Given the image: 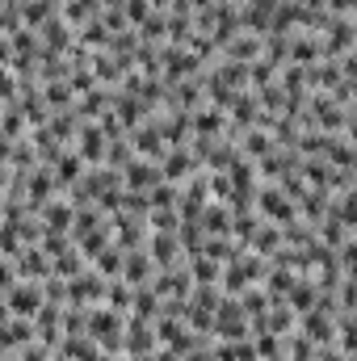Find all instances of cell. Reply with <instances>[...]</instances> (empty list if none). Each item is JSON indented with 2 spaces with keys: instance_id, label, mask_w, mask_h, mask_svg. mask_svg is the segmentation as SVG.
Instances as JSON below:
<instances>
[{
  "instance_id": "cell-1",
  "label": "cell",
  "mask_w": 357,
  "mask_h": 361,
  "mask_svg": "<svg viewBox=\"0 0 357 361\" xmlns=\"http://www.w3.org/2000/svg\"><path fill=\"white\" fill-rule=\"evenodd\" d=\"M253 210H261V214H265V223H273V227H286V223H294V219H298L294 202H290L277 185H261V189L253 193Z\"/></svg>"
},
{
  "instance_id": "cell-2",
  "label": "cell",
  "mask_w": 357,
  "mask_h": 361,
  "mask_svg": "<svg viewBox=\"0 0 357 361\" xmlns=\"http://www.w3.org/2000/svg\"><path fill=\"white\" fill-rule=\"evenodd\" d=\"M63 294H68V302H72V307L101 302V298H105V277L89 265V269H80L76 277H68V281H63Z\"/></svg>"
},
{
  "instance_id": "cell-3",
  "label": "cell",
  "mask_w": 357,
  "mask_h": 361,
  "mask_svg": "<svg viewBox=\"0 0 357 361\" xmlns=\"http://www.w3.org/2000/svg\"><path fill=\"white\" fill-rule=\"evenodd\" d=\"M42 302H47V298H42V286H38V281H17L13 290H4V307H8V315H17V319H34Z\"/></svg>"
},
{
  "instance_id": "cell-4",
  "label": "cell",
  "mask_w": 357,
  "mask_h": 361,
  "mask_svg": "<svg viewBox=\"0 0 357 361\" xmlns=\"http://www.w3.org/2000/svg\"><path fill=\"white\" fill-rule=\"evenodd\" d=\"M324 59V38L320 34H294L290 38V47H286V63H294V68H311V63H320Z\"/></svg>"
},
{
  "instance_id": "cell-5",
  "label": "cell",
  "mask_w": 357,
  "mask_h": 361,
  "mask_svg": "<svg viewBox=\"0 0 357 361\" xmlns=\"http://www.w3.org/2000/svg\"><path fill=\"white\" fill-rule=\"evenodd\" d=\"M160 180H164V177H160V164H152V160H139V156H135V160L122 169V185H126V189H135V193H152Z\"/></svg>"
},
{
  "instance_id": "cell-6",
  "label": "cell",
  "mask_w": 357,
  "mask_h": 361,
  "mask_svg": "<svg viewBox=\"0 0 357 361\" xmlns=\"http://www.w3.org/2000/svg\"><path fill=\"white\" fill-rule=\"evenodd\" d=\"M223 130H227V114H223V109L198 105V109L189 114V135H198V139H219Z\"/></svg>"
},
{
  "instance_id": "cell-7",
  "label": "cell",
  "mask_w": 357,
  "mask_h": 361,
  "mask_svg": "<svg viewBox=\"0 0 357 361\" xmlns=\"http://www.w3.org/2000/svg\"><path fill=\"white\" fill-rule=\"evenodd\" d=\"M143 252L152 257L156 269H173V265H177L181 244H177V235H169V231H152V235L143 240Z\"/></svg>"
},
{
  "instance_id": "cell-8",
  "label": "cell",
  "mask_w": 357,
  "mask_h": 361,
  "mask_svg": "<svg viewBox=\"0 0 357 361\" xmlns=\"http://www.w3.org/2000/svg\"><path fill=\"white\" fill-rule=\"evenodd\" d=\"M105 143H109V139H105V130H101L97 122H85V126H80V135H76V156H80L85 164L97 169V164L105 160Z\"/></svg>"
},
{
  "instance_id": "cell-9",
  "label": "cell",
  "mask_w": 357,
  "mask_h": 361,
  "mask_svg": "<svg viewBox=\"0 0 357 361\" xmlns=\"http://www.w3.org/2000/svg\"><path fill=\"white\" fill-rule=\"evenodd\" d=\"M42 210V231H55V235H68L72 231V214H76V206L68 202V197H51L47 206H38Z\"/></svg>"
},
{
  "instance_id": "cell-10",
  "label": "cell",
  "mask_w": 357,
  "mask_h": 361,
  "mask_svg": "<svg viewBox=\"0 0 357 361\" xmlns=\"http://www.w3.org/2000/svg\"><path fill=\"white\" fill-rule=\"evenodd\" d=\"M223 55H227L231 63H253V59H261V34L236 30V34L223 42Z\"/></svg>"
},
{
  "instance_id": "cell-11",
  "label": "cell",
  "mask_w": 357,
  "mask_h": 361,
  "mask_svg": "<svg viewBox=\"0 0 357 361\" xmlns=\"http://www.w3.org/2000/svg\"><path fill=\"white\" fill-rule=\"evenodd\" d=\"M152 273H156L152 257H147L143 248H131V252L122 257V273H118V277H122L126 286H147V281H152Z\"/></svg>"
},
{
  "instance_id": "cell-12",
  "label": "cell",
  "mask_w": 357,
  "mask_h": 361,
  "mask_svg": "<svg viewBox=\"0 0 357 361\" xmlns=\"http://www.w3.org/2000/svg\"><path fill=\"white\" fill-rule=\"evenodd\" d=\"M193 169H198V160H193V152H189V147H169V152L160 156V177L173 180V185H177L181 177H189Z\"/></svg>"
},
{
  "instance_id": "cell-13",
  "label": "cell",
  "mask_w": 357,
  "mask_h": 361,
  "mask_svg": "<svg viewBox=\"0 0 357 361\" xmlns=\"http://www.w3.org/2000/svg\"><path fill=\"white\" fill-rule=\"evenodd\" d=\"M198 227L206 235H231V210H227V202H206L202 214H198Z\"/></svg>"
},
{
  "instance_id": "cell-14",
  "label": "cell",
  "mask_w": 357,
  "mask_h": 361,
  "mask_svg": "<svg viewBox=\"0 0 357 361\" xmlns=\"http://www.w3.org/2000/svg\"><path fill=\"white\" fill-rule=\"evenodd\" d=\"M13 269H17V277L42 281V277H51V257H47L42 248H21V257L13 261Z\"/></svg>"
},
{
  "instance_id": "cell-15",
  "label": "cell",
  "mask_w": 357,
  "mask_h": 361,
  "mask_svg": "<svg viewBox=\"0 0 357 361\" xmlns=\"http://www.w3.org/2000/svg\"><path fill=\"white\" fill-rule=\"evenodd\" d=\"M59 8H63V17H59V21H63L68 30H80V25H89L92 17L101 13V0H63Z\"/></svg>"
},
{
  "instance_id": "cell-16",
  "label": "cell",
  "mask_w": 357,
  "mask_h": 361,
  "mask_svg": "<svg viewBox=\"0 0 357 361\" xmlns=\"http://www.w3.org/2000/svg\"><path fill=\"white\" fill-rule=\"evenodd\" d=\"M51 173H55V189H63V185H76V180L89 173V164L76 156V152H63L55 164H51Z\"/></svg>"
},
{
  "instance_id": "cell-17",
  "label": "cell",
  "mask_w": 357,
  "mask_h": 361,
  "mask_svg": "<svg viewBox=\"0 0 357 361\" xmlns=\"http://www.w3.org/2000/svg\"><path fill=\"white\" fill-rule=\"evenodd\" d=\"M131 319H156L160 315V294L152 290V286H135V298H131V311H126Z\"/></svg>"
},
{
  "instance_id": "cell-18",
  "label": "cell",
  "mask_w": 357,
  "mask_h": 361,
  "mask_svg": "<svg viewBox=\"0 0 357 361\" xmlns=\"http://www.w3.org/2000/svg\"><path fill=\"white\" fill-rule=\"evenodd\" d=\"M315 302H320V290H315V281H307V277H298V281H294V290L286 294V307H290L294 315L311 311Z\"/></svg>"
},
{
  "instance_id": "cell-19",
  "label": "cell",
  "mask_w": 357,
  "mask_h": 361,
  "mask_svg": "<svg viewBox=\"0 0 357 361\" xmlns=\"http://www.w3.org/2000/svg\"><path fill=\"white\" fill-rule=\"evenodd\" d=\"M269 152H273L269 130H257V126H253V130H244V135H240V156H244V160H253V164H257V160L269 156Z\"/></svg>"
},
{
  "instance_id": "cell-20",
  "label": "cell",
  "mask_w": 357,
  "mask_h": 361,
  "mask_svg": "<svg viewBox=\"0 0 357 361\" xmlns=\"http://www.w3.org/2000/svg\"><path fill=\"white\" fill-rule=\"evenodd\" d=\"M59 345H63V357L68 361H105V353H97V341H92L89 332L85 336H68Z\"/></svg>"
},
{
  "instance_id": "cell-21",
  "label": "cell",
  "mask_w": 357,
  "mask_h": 361,
  "mask_svg": "<svg viewBox=\"0 0 357 361\" xmlns=\"http://www.w3.org/2000/svg\"><path fill=\"white\" fill-rule=\"evenodd\" d=\"M131 298H135V286H126L122 277L105 281V298H101L105 307H114V311H122V315H126V311H131Z\"/></svg>"
},
{
  "instance_id": "cell-22",
  "label": "cell",
  "mask_w": 357,
  "mask_h": 361,
  "mask_svg": "<svg viewBox=\"0 0 357 361\" xmlns=\"http://www.w3.org/2000/svg\"><path fill=\"white\" fill-rule=\"evenodd\" d=\"M122 257H126V252H122V248H114V244H105V248H101V252H97V257H92V269L101 273V277H105V281H114V277H118V273H122Z\"/></svg>"
},
{
  "instance_id": "cell-23",
  "label": "cell",
  "mask_w": 357,
  "mask_h": 361,
  "mask_svg": "<svg viewBox=\"0 0 357 361\" xmlns=\"http://www.w3.org/2000/svg\"><path fill=\"white\" fill-rule=\"evenodd\" d=\"M219 273H223V265H219V261L189 257V281H193V286H219Z\"/></svg>"
},
{
  "instance_id": "cell-24",
  "label": "cell",
  "mask_w": 357,
  "mask_h": 361,
  "mask_svg": "<svg viewBox=\"0 0 357 361\" xmlns=\"http://www.w3.org/2000/svg\"><path fill=\"white\" fill-rule=\"evenodd\" d=\"M42 101H47V109H55V105H59V109H72V105H76V92L68 89L63 80H47V85H42Z\"/></svg>"
},
{
  "instance_id": "cell-25",
  "label": "cell",
  "mask_w": 357,
  "mask_h": 361,
  "mask_svg": "<svg viewBox=\"0 0 357 361\" xmlns=\"http://www.w3.org/2000/svg\"><path fill=\"white\" fill-rule=\"evenodd\" d=\"M85 269V257L76 252V248H68V252H59V257H51V277H76V273Z\"/></svg>"
},
{
  "instance_id": "cell-26",
  "label": "cell",
  "mask_w": 357,
  "mask_h": 361,
  "mask_svg": "<svg viewBox=\"0 0 357 361\" xmlns=\"http://www.w3.org/2000/svg\"><path fill=\"white\" fill-rule=\"evenodd\" d=\"M109 38H114V34H109V30H105V25L92 17L89 25H80V38H76V47H92V51H101V47H109Z\"/></svg>"
},
{
  "instance_id": "cell-27",
  "label": "cell",
  "mask_w": 357,
  "mask_h": 361,
  "mask_svg": "<svg viewBox=\"0 0 357 361\" xmlns=\"http://www.w3.org/2000/svg\"><path fill=\"white\" fill-rule=\"evenodd\" d=\"M202 240H206V231H202L198 223H181V227H177V244H181V252L198 257V252H202Z\"/></svg>"
},
{
  "instance_id": "cell-28",
  "label": "cell",
  "mask_w": 357,
  "mask_h": 361,
  "mask_svg": "<svg viewBox=\"0 0 357 361\" xmlns=\"http://www.w3.org/2000/svg\"><path fill=\"white\" fill-rule=\"evenodd\" d=\"M122 13H126V25H131V30H139L156 8H152V0H122Z\"/></svg>"
},
{
  "instance_id": "cell-29",
  "label": "cell",
  "mask_w": 357,
  "mask_h": 361,
  "mask_svg": "<svg viewBox=\"0 0 357 361\" xmlns=\"http://www.w3.org/2000/svg\"><path fill=\"white\" fill-rule=\"evenodd\" d=\"M21 130H25V118H21L17 105H8V109L0 114V135H4V139H21Z\"/></svg>"
},
{
  "instance_id": "cell-30",
  "label": "cell",
  "mask_w": 357,
  "mask_h": 361,
  "mask_svg": "<svg viewBox=\"0 0 357 361\" xmlns=\"http://www.w3.org/2000/svg\"><path fill=\"white\" fill-rule=\"evenodd\" d=\"M147 227H152V231H169V235H177L181 219H177V210H147Z\"/></svg>"
},
{
  "instance_id": "cell-31",
  "label": "cell",
  "mask_w": 357,
  "mask_h": 361,
  "mask_svg": "<svg viewBox=\"0 0 357 361\" xmlns=\"http://www.w3.org/2000/svg\"><path fill=\"white\" fill-rule=\"evenodd\" d=\"M282 336H273V332H253V349H257V361H269V357H277L282 349Z\"/></svg>"
},
{
  "instance_id": "cell-32",
  "label": "cell",
  "mask_w": 357,
  "mask_h": 361,
  "mask_svg": "<svg viewBox=\"0 0 357 361\" xmlns=\"http://www.w3.org/2000/svg\"><path fill=\"white\" fill-rule=\"evenodd\" d=\"M17 361H51V349L42 341H30L25 349H17Z\"/></svg>"
},
{
  "instance_id": "cell-33",
  "label": "cell",
  "mask_w": 357,
  "mask_h": 361,
  "mask_svg": "<svg viewBox=\"0 0 357 361\" xmlns=\"http://www.w3.org/2000/svg\"><path fill=\"white\" fill-rule=\"evenodd\" d=\"M210 353H214V361H236V349H231L227 341H223V345H214Z\"/></svg>"
},
{
  "instance_id": "cell-34",
  "label": "cell",
  "mask_w": 357,
  "mask_h": 361,
  "mask_svg": "<svg viewBox=\"0 0 357 361\" xmlns=\"http://www.w3.org/2000/svg\"><path fill=\"white\" fill-rule=\"evenodd\" d=\"M181 361H214V353H210V349H189Z\"/></svg>"
},
{
  "instance_id": "cell-35",
  "label": "cell",
  "mask_w": 357,
  "mask_h": 361,
  "mask_svg": "<svg viewBox=\"0 0 357 361\" xmlns=\"http://www.w3.org/2000/svg\"><path fill=\"white\" fill-rule=\"evenodd\" d=\"M152 361H181V357L173 349H160V345H156V349H152Z\"/></svg>"
},
{
  "instance_id": "cell-36",
  "label": "cell",
  "mask_w": 357,
  "mask_h": 361,
  "mask_svg": "<svg viewBox=\"0 0 357 361\" xmlns=\"http://www.w3.org/2000/svg\"><path fill=\"white\" fill-rule=\"evenodd\" d=\"M181 4H185V8H189V13H202V8H210V4H214V0H181Z\"/></svg>"
},
{
  "instance_id": "cell-37",
  "label": "cell",
  "mask_w": 357,
  "mask_h": 361,
  "mask_svg": "<svg viewBox=\"0 0 357 361\" xmlns=\"http://www.w3.org/2000/svg\"><path fill=\"white\" fill-rule=\"evenodd\" d=\"M169 4H173V0H152V8H156V13H169Z\"/></svg>"
},
{
  "instance_id": "cell-38",
  "label": "cell",
  "mask_w": 357,
  "mask_h": 361,
  "mask_svg": "<svg viewBox=\"0 0 357 361\" xmlns=\"http://www.w3.org/2000/svg\"><path fill=\"white\" fill-rule=\"evenodd\" d=\"M269 361H286V357H282V353H277V357H269Z\"/></svg>"
},
{
  "instance_id": "cell-39",
  "label": "cell",
  "mask_w": 357,
  "mask_h": 361,
  "mask_svg": "<svg viewBox=\"0 0 357 361\" xmlns=\"http://www.w3.org/2000/svg\"><path fill=\"white\" fill-rule=\"evenodd\" d=\"M59 361H68V357H59Z\"/></svg>"
}]
</instances>
